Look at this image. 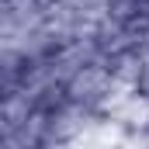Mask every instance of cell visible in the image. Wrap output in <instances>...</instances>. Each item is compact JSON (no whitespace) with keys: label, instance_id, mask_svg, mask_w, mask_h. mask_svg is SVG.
<instances>
[{"label":"cell","instance_id":"6da1fadb","mask_svg":"<svg viewBox=\"0 0 149 149\" xmlns=\"http://www.w3.org/2000/svg\"><path fill=\"white\" fill-rule=\"evenodd\" d=\"M132 90H135L142 101H149V56H146V63H142V70H139V80L132 83Z\"/></svg>","mask_w":149,"mask_h":149},{"label":"cell","instance_id":"7a4b0ae2","mask_svg":"<svg viewBox=\"0 0 149 149\" xmlns=\"http://www.w3.org/2000/svg\"><path fill=\"white\" fill-rule=\"evenodd\" d=\"M24 149H49L45 142H35V146H24Z\"/></svg>","mask_w":149,"mask_h":149},{"label":"cell","instance_id":"3957f363","mask_svg":"<svg viewBox=\"0 0 149 149\" xmlns=\"http://www.w3.org/2000/svg\"><path fill=\"white\" fill-rule=\"evenodd\" d=\"M108 149H121V146H108Z\"/></svg>","mask_w":149,"mask_h":149}]
</instances>
